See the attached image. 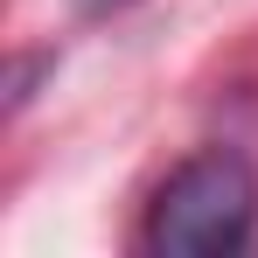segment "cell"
Returning a JSON list of instances; mask_svg holds the SVG:
<instances>
[{
  "label": "cell",
  "mask_w": 258,
  "mask_h": 258,
  "mask_svg": "<svg viewBox=\"0 0 258 258\" xmlns=\"http://www.w3.org/2000/svg\"><path fill=\"white\" fill-rule=\"evenodd\" d=\"M258 230V174L237 147H203L161 181L147 210V251L168 258H223L244 251Z\"/></svg>",
  "instance_id": "1"
},
{
  "label": "cell",
  "mask_w": 258,
  "mask_h": 258,
  "mask_svg": "<svg viewBox=\"0 0 258 258\" xmlns=\"http://www.w3.org/2000/svg\"><path fill=\"white\" fill-rule=\"evenodd\" d=\"M84 7H112V0H84Z\"/></svg>",
  "instance_id": "2"
}]
</instances>
